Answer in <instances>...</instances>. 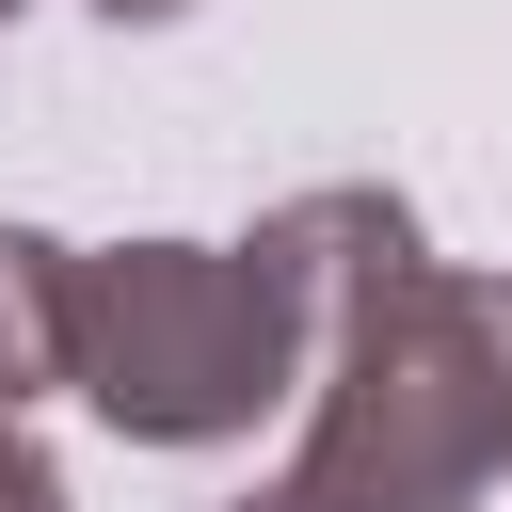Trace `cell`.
<instances>
[{"mask_svg": "<svg viewBox=\"0 0 512 512\" xmlns=\"http://www.w3.org/2000/svg\"><path fill=\"white\" fill-rule=\"evenodd\" d=\"M256 256L304 304L288 512H496L512 480V320L496 272H448L384 176H320L256 208Z\"/></svg>", "mask_w": 512, "mask_h": 512, "instance_id": "1", "label": "cell"}, {"mask_svg": "<svg viewBox=\"0 0 512 512\" xmlns=\"http://www.w3.org/2000/svg\"><path fill=\"white\" fill-rule=\"evenodd\" d=\"M64 400L128 448H240L304 400V304L256 240H64Z\"/></svg>", "mask_w": 512, "mask_h": 512, "instance_id": "2", "label": "cell"}, {"mask_svg": "<svg viewBox=\"0 0 512 512\" xmlns=\"http://www.w3.org/2000/svg\"><path fill=\"white\" fill-rule=\"evenodd\" d=\"M64 384V240L0 224V416H32Z\"/></svg>", "mask_w": 512, "mask_h": 512, "instance_id": "3", "label": "cell"}, {"mask_svg": "<svg viewBox=\"0 0 512 512\" xmlns=\"http://www.w3.org/2000/svg\"><path fill=\"white\" fill-rule=\"evenodd\" d=\"M0 512H64V464L32 448V416H0Z\"/></svg>", "mask_w": 512, "mask_h": 512, "instance_id": "4", "label": "cell"}, {"mask_svg": "<svg viewBox=\"0 0 512 512\" xmlns=\"http://www.w3.org/2000/svg\"><path fill=\"white\" fill-rule=\"evenodd\" d=\"M96 16H112V32H176L192 0H96Z\"/></svg>", "mask_w": 512, "mask_h": 512, "instance_id": "5", "label": "cell"}, {"mask_svg": "<svg viewBox=\"0 0 512 512\" xmlns=\"http://www.w3.org/2000/svg\"><path fill=\"white\" fill-rule=\"evenodd\" d=\"M496 320H512V272H496Z\"/></svg>", "mask_w": 512, "mask_h": 512, "instance_id": "6", "label": "cell"}, {"mask_svg": "<svg viewBox=\"0 0 512 512\" xmlns=\"http://www.w3.org/2000/svg\"><path fill=\"white\" fill-rule=\"evenodd\" d=\"M16 16H32V0H0V32H16Z\"/></svg>", "mask_w": 512, "mask_h": 512, "instance_id": "7", "label": "cell"}]
</instances>
